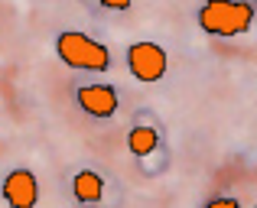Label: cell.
<instances>
[{
    "label": "cell",
    "mask_w": 257,
    "mask_h": 208,
    "mask_svg": "<svg viewBox=\"0 0 257 208\" xmlns=\"http://www.w3.org/2000/svg\"><path fill=\"white\" fill-rule=\"evenodd\" d=\"M254 23V7L244 0H212L199 10V26L212 36H241Z\"/></svg>",
    "instance_id": "cell-1"
},
{
    "label": "cell",
    "mask_w": 257,
    "mask_h": 208,
    "mask_svg": "<svg viewBox=\"0 0 257 208\" xmlns=\"http://www.w3.org/2000/svg\"><path fill=\"white\" fill-rule=\"evenodd\" d=\"M56 52L69 69H82V72H107L111 69V52L104 43L85 36V33H59L56 39Z\"/></svg>",
    "instance_id": "cell-2"
},
{
    "label": "cell",
    "mask_w": 257,
    "mask_h": 208,
    "mask_svg": "<svg viewBox=\"0 0 257 208\" xmlns=\"http://www.w3.org/2000/svg\"><path fill=\"white\" fill-rule=\"evenodd\" d=\"M127 69L134 72L137 82H160L166 75V49L157 43H134L127 49Z\"/></svg>",
    "instance_id": "cell-3"
},
{
    "label": "cell",
    "mask_w": 257,
    "mask_h": 208,
    "mask_svg": "<svg viewBox=\"0 0 257 208\" xmlns=\"http://www.w3.org/2000/svg\"><path fill=\"white\" fill-rule=\"evenodd\" d=\"M4 198L10 208H36L39 202V182L30 169H13L4 179Z\"/></svg>",
    "instance_id": "cell-4"
},
{
    "label": "cell",
    "mask_w": 257,
    "mask_h": 208,
    "mask_svg": "<svg viewBox=\"0 0 257 208\" xmlns=\"http://www.w3.org/2000/svg\"><path fill=\"white\" fill-rule=\"evenodd\" d=\"M75 101L91 117H111L117 114V91L111 85H85L75 91Z\"/></svg>",
    "instance_id": "cell-5"
},
{
    "label": "cell",
    "mask_w": 257,
    "mask_h": 208,
    "mask_svg": "<svg viewBox=\"0 0 257 208\" xmlns=\"http://www.w3.org/2000/svg\"><path fill=\"white\" fill-rule=\"evenodd\" d=\"M72 192H75L78 202L94 205V202H101V195H104V179H101L98 172H91V169H82V172H75V179H72Z\"/></svg>",
    "instance_id": "cell-6"
},
{
    "label": "cell",
    "mask_w": 257,
    "mask_h": 208,
    "mask_svg": "<svg viewBox=\"0 0 257 208\" xmlns=\"http://www.w3.org/2000/svg\"><path fill=\"white\" fill-rule=\"evenodd\" d=\"M127 146H131L134 156H150L160 146V133L153 130V127H134V130L127 133Z\"/></svg>",
    "instance_id": "cell-7"
},
{
    "label": "cell",
    "mask_w": 257,
    "mask_h": 208,
    "mask_svg": "<svg viewBox=\"0 0 257 208\" xmlns=\"http://www.w3.org/2000/svg\"><path fill=\"white\" fill-rule=\"evenodd\" d=\"M202 208H241V205H238V198H228V195H221V198H212V202H205Z\"/></svg>",
    "instance_id": "cell-8"
},
{
    "label": "cell",
    "mask_w": 257,
    "mask_h": 208,
    "mask_svg": "<svg viewBox=\"0 0 257 208\" xmlns=\"http://www.w3.org/2000/svg\"><path fill=\"white\" fill-rule=\"evenodd\" d=\"M101 7H104V10H127L131 0H101Z\"/></svg>",
    "instance_id": "cell-9"
}]
</instances>
